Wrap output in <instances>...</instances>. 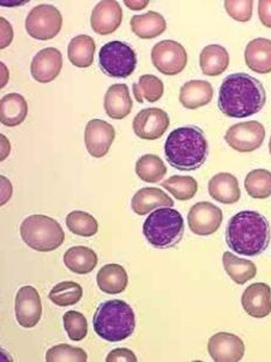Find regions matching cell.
<instances>
[{
	"label": "cell",
	"instance_id": "obj_19",
	"mask_svg": "<svg viewBox=\"0 0 271 362\" xmlns=\"http://www.w3.org/2000/svg\"><path fill=\"white\" fill-rule=\"evenodd\" d=\"M132 98L127 84H113L104 96V109L113 119H123L132 111Z\"/></svg>",
	"mask_w": 271,
	"mask_h": 362
},
{
	"label": "cell",
	"instance_id": "obj_23",
	"mask_svg": "<svg viewBox=\"0 0 271 362\" xmlns=\"http://www.w3.org/2000/svg\"><path fill=\"white\" fill-rule=\"evenodd\" d=\"M246 64L258 74L271 73V40L258 37L247 45L245 51Z\"/></svg>",
	"mask_w": 271,
	"mask_h": 362
},
{
	"label": "cell",
	"instance_id": "obj_22",
	"mask_svg": "<svg viewBox=\"0 0 271 362\" xmlns=\"http://www.w3.org/2000/svg\"><path fill=\"white\" fill-rule=\"evenodd\" d=\"M214 90L207 81H188L181 87L179 101L186 109L195 110L197 107H204L212 101Z\"/></svg>",
	"mask_w": 271,
	"mask_h": 362
},
{
	"label": "cell",
	"instance_id": "obj_34",
	"mask_svg": "<svg viewBox=\"0 0 271 362\" xmlns=\"http://www.w3.org/2000/svg\"><path fill=\"white\" fill-rule=\"evenodd\" d=\"M161 186L179 202L191 200L197 192V181L190 175H173L163 181Z\"/></svg>",
	"mask_w": 271,
	"mask_h": 362
},
{
	"label": "cell",
	"instance_id": "obj_29",
	"mask_svg": "<svg viewBox=\"0 0 271 362\" xmlns=\"http://www.w3.org/2000/svg\"><path fill=\"white\" fill-rule=\"evenodd\" d=\"M96 44L89 35H77L68 45V59L77 68L91 67L94 64Z\"/></svg>",
	"mask_w": 271,
	"mask_h": 362
},
{
	"label": "cell",
	"instance_id": "obj_36",
	"mask_svg": "<svg viewBox=\"0 0 271 362\" xmlns=\"http://www.w3.org/2000/svg\"><path fill=\"white\" fill-rule=\"evenodd\" d=\"M66 225L73 234L82 238H91L98 232L96 218L86 211H74L69 213L66 218Z\"/></svg>",
	"mask_w": 271,
	"mask_h": 362
},
{
	"label": "cell",
	"instance_id": "obj_11",
	"mask_svg": "<svg viewBox=\"0 0 271 362\" xmlns=\"http://www.w3.org/2000/svg\"><path fill=\"white\" fill-rule=\"evenodd\" d=\"M224 214L220 208L208 202L195 204L188 211V227L199 236H208L218 232Z\"/></svg>",
	"mask_w": 271,
	"mask_h": 362
},
{
	"label": "cell",
	"instance_id": "obj_9",
	"mask_svg": "<svg viewBox=\"0 0 271 362\" xmlns=\"http://www.w3.org/2000/svg\"><path fill=\"white\" fill-rule=\"evenodd\" d=\"M151 59L156 69L168 76H174L184 71L188 61L186 49L173 40H163L154 45Z\"/></svg>",
	"mask_w": 271,
	"mask_h": 362
},
{
	"label": "cell",
	"instance_id": "obj_40",
	"mask_svg": "<svg viewBox=\"0 0 271 362\" xmlns=\"http://www.w3.org/2000/svg\"><path fill=\"white\" fill-rule=\"evenodd\" d=\"M137 356L127 349H116L108 354L107 362H137Z\"/></svg>",
	"mask_w": 271,
	"mask_h": 362
},
{
	"label": "cell",
	"instance_id": "obj_25",
	"mask_svg": "<svg viewBox=\"0 0 271 362\" xmlns=\"http://www.w3.org/2000/svg\"><path fill=\"white\" fill-rule=\"evenodd\" d=\"M64 262L71 272L76 275H87L96 268L98 259L93 249L76 245L64 252Z\"/></svg>",
	"mask_w": 271,
	"mask_h": 362
},
{
	"label": "cell",
	"instance_id": "obj_10",
	"mask_svg": "<svg viewBox=\"0 0 271 362\" xmlns=\"http://www.w3.org/2000/svg\"><path fill=\"white\" fill-rule=\"evenodd\" d=\"M265 138V125L258 121L231 125L224 136L226 143L235 151L241 153H249L261 148Z\"/></svg>",
	"mask_w": 271,
	"mask_h": 362
},
{
	"label": "cell",
	"instance_id": "obj_32",
	"mask_svg": "<svg viewBox=\"0 0 271 362\" xmlns=\"http://www.w3.org/2000/svg\"><path fill=\"white\" fill-rule=\"evenodd\" d=\"M245 187L251 198L268 199L271 197V172L263 168L249 172L246 177Z\"/></svg>",
	"mask_w": 271,
	"mask_h": 362
},
{
	"label": "cell",
	"instance_id": "obj_6",
	"mask_svg": "<svg viewBox=\"0 0 271 362\" xmlns=\"http://www.w3.org/2000/svg\"><path fill=\"white\" fill-rule=\"evenodd\" d=\"M23 241L37 252H50L62 245L64 232L60 223L46 215H30L21 226Z\"/></svg>",
	"mask_w": 271,
	"mask_h": 362
},
{
	"label": "cell",
	"instance_id": "obj_18",
	"mask_svg": "<svg viewBox=\"0 0 271 362\" xmlns=\"http://www.w3.org/2000/svg\"><path fill=\"white\" fill-rule=\"evenodd\" d=\"M242 308L253 318H265L271 313V288L265 283H254L246 288Z\"/></svg>",
	"mask_w": 271,
	"mask_h": 362
},
{
	"label": "cell",
	"instance_id": "obj_13",
	"mask_svg": "<svg viewBox=\"0 0 271 362\" xmlns=\"http://www.w3.org/2000/svg\"><path fill=\"white\" fill-rule=\"evenodd\" d=\"M42 304L37 288L30 285L23 286L16 296V317L19 325L32 329L40 322Z\"/></svg>",
	"mask_w": 271,
	"mask_h": 362
},
{
	"label": "cell",
	"instance_id": "obj_46",
	"mask_svg": "<svg viewBox=\"0 0 271 362\" xmlns=\"http://www.w3.org/2000/svg\"><path fill=\"white\" fill-rule=\"evenodd\" d=\"M0 68H1V88L5 87V84L7 83V81H8V71H7L6 66L5 64H0Z\"/></svg>",
	"mask_w": 271,
	"mask_h": 362
},
{
	"label": "cell",
	"instance_id": "obj_4",
	"mask_svg": "<svg viewBox=\"0 0 271 362\" xmlns=\"http://www.w3.org/2000/svg\"><path fill=\"white\" fill-rule=\"evenodd\" d=\"M95 333L105 341H123L132 336L136 329L134 312L121 299L102 303L95 312Z\"/></svg>",
	"mask_w": 271,
	"mask_h": 362
},
{
	"label": "cell",
	"instance_id": "obj_1",
	"mask_svg": "<svg viewBox=\"0 0 271 362\" xmlns=\"http://www.w3.org/2000/svg\"><path fill=\"white\" fill-rule=\"evenodd\" d=\"M267 102L263 84L246 73L228 75L219 90V109L231 118H245L258 114Z\"/></svg>",
	"mask_w": 271,
	"mask_h": 362
},
{
	"label": "cell",
	"instance_id": "obj_17",
	"mask_svg": "<svg viewBox=\"0 0 271 362\" xmlns=\"http://www.w3.org/2000/svg\"><path fill=\"white\" fill-rule=\"evenodd\" d=\"M62 54L57 48H45L33 57L30 74L40 83H50L60 74L62 69Z\"/></svg>",
	"mask_w": 271,
	"mask_h": 362
},
{
	"label": "cell",
	"instance_id": "obj_43",
	"mask_svg": "<svg viewBox=\"0 0 271 362\" xmlns=\"http://www.w3.org/2000/svg\"><path fill=\"white\" fill-rule=\"evenodd\" d=\"M0 187H1V192H0V195H1V200H0V204L1 205H5L8 200H10L11 197H12V185H11L10 180L6 178V177H0Z\"/></svg>",
	"mask_w": 271,
	"mask_h": 362
},
{
	"label": "cell",
	"instance_id": "obj_44",
	"mask_svg": "<svg viewBox=\"0 0 271 362\" xmlns=\"http://www.w3.org/2000/svg\"><path fill=\"white\" fill-rule=\"evenodd\" d=\"M149 3H150L149 0H143V1H142V0H137V1H130V0H125V1H124V4H125V5L129 7V8H131V10L134 11L143 10V8H145V7L148 6Z\"/></svg>",
	"mask_w": 271,
	"mask_h": 362
},
{
	"label": "cell",
	"instance_id": "obj_26",
	"mask_svg": "<svg viewBox=\"0 0 271 362\" xmlns=\"http://www.w3.org/2000/svg\"><path fill=\"white\" fill-rule=\"evenodd\" d=\"M131 30L138 37L148 40L164 33L166 21L161 13L150 11L148 13L137 14L131 19Z\"/></svg>",
	"mask_w": 271,
	"mask_h": 362
},
{
	"label": "cell",
	"instance_id": "obj_35",
	"mask_svg": "<svg viewBox=\"0 0 271 362\" xmlns=\"http://www.w3.org/2000/svg\"><path fill=\"white\" fill-rule=\"evenodd\" d=\"M83 296V288L75 282H61L50 292V299L55 305L66 308L75 305Z\"/></svg>",
	"mask_w": 271,
	"mask_h": 362
},
{
	"label": "cell",
	"instance_id": "obj_16",
	"mask_svg": "<svg viewBox=\"0 0 271 362\" xmlns=\"http://www.w3.org/2000/svg\"><path fill=\"white\" fill-rule=\"evenodd\" d=\"M122 21L123 11L121 5L114 0H104L95 6L91 13V28L100 35H108L121 26Z\"/></svg>",
	"mask_w": 271,
	"mask_h": 362
},
{
	"label": "cell",
	"instance_id": "obj_31",
	"mask_svg": "<svg viewBox=\"0 0 271 362\" xmlns=\"http://www.w3.org/2000/svg\"><path fill=\"white\" fill-rule=\"evenodd\" d=\"M136 173L145 182H161L168 173L166 165L156 155L142 156L136 163Z\"/></svg>",
	"mask_w": 271,
	"mask_h": 362
},
{
	"label": "cell",
	"instance_id": "obj_3",
	"mask_svg": "<svg viewBox=\"0 0 271 362\" xmlns=\"http://www.w3.org/2000/svg\"><path fill=\"white\" fill-rule=\"evenodd\" d=\"M164 151L172 168L179 171H195L207 160V139L202 129L197 125H186L168 134Z\"/></svg>",
	"mask_w": 271,
	"mask_h": 362
},
{
	"label": "cell",
	"instance_id": "obj_45",
	"mask_svg": "<svg viewBox=\"0 0 271 362\" xmlns=\"http://www.w3.org/2000/svg\"><path fill=\"white\" fill-rule=\"evenodd\" d=\"M11 144L7 141V138L1 134V155H0V160H5L7 156L10 153Z\"/></svg>",
	"mask_w": 271,
	"mask_h": 362
},
{
	"label": "cell",
	"instance_id": "obj_39",
	"mask_svg": "<svg viewBox=\"0 0 271 362\" xmlns=\"http://www.w3.org/2000/svg\"><path fill=\"white\" fill-rule=\"evenodd\" d=\"M253 5L254 3L251 0H227L224 1V8L227 11V13L231 16L233 19L240 23H247L250 21L253 16Z\"/></svg>",
	"mask_w": 271,
	"mask_h": 362
},
{
	"label": "cell",
	"instance_id": "obj_5",
	"mask_svg": "<svg viewBox=\"0 0 271 362\" xmlns=\"http://www.w3.org/2000/svg\"><path fill=\"white\" fill-rule=\"evenodd\" d=\"M184 232L183 215L171 207L157 208L143 225L146 241L156 249L173 248L181 241Z\"/></svg>",
	"mask_w": 271,
	"mask_h": 362
},
{
	"label": "cell",
	"instance_id": "obj_15",
	"mask_svg": "<svg viewBox=\"0 0 271 362\" xmlns=\"http://www.w3.org/2000/svg\"><path fill=\"white\" fill-rule=\"evenodd\" d=\"M245 352V342L233 333H217L208 341V353L215 362L241 361Z\"/></svg>",
	"mask_w": 271,
	"mask_h": 362
},
{
	"label": "cell",
	"instance_id": "obj_42",
	"mask_svg": "<svg viewBox=\"0 0 271 362\" xmlns=\"http://www.w3.org/2000/svg\"><path fill=\"white\" fill-rule=\"evenodd\" d=\"M258 17L262 24L271 28V0L258 1Z\"/></svg>",
	"mask_w": 271,
	"mask_h": 362
},
{
	"label": "cell",
	"instance_id": "obj_2",
	"mask_svg": "<svg viewBox=\"0 0 271 362\" xmlns=\"http://www.w3.org/2000/svg\"><path fill=\"white\" fill-rule=\"evenodd\" d=\"M270 238L268 218L258 211H240L228 222L226 242L238 255H261L268 248Z\"/></svg>",
	"mask_w": 271,
	"mask_h": 362
},
{
	"label": "cell",
	"instance_id": "obj_38",
	"mask_svg": "<svg viewBox=\"0 0 271 362\" xmlns=\"http://www.w3.org/2000/svg\"><path fill=\"white\" fill-rule=\"evenodd\" d=\"M64 325L68 337L73 341H81L87 337V319L81 312H66L64 315Z\"/></svg>",
	"mask_w": 271,
	"mask_h": 362
},
{
	"label": "cell",
	"instance_id": "obj_47",
	"mask_svg": "<svg viewBox=\"0 0 271 362\" xmlns=\"http://www.w3.org/2000/svg\"><path fill=\"white\" fill-rule=\"evenodd\" d=\"M269 151H270V155H271V137H270V141H269Z\"/></svg>",
	"mask_w": 271,
	"mask_h": 362
},
{
	"label": "cell",
	"instance_id": "obj_20",
	"mask_svg": "<svg viewBox=\"0 0 271 362\" xmlns=\"http://www.w3.org/2000/svg\"><path fill=\"white\" fill-rule=\"evenodd\" d=\"M208 192L212 198L224 205H231L241 198L238 180L231 173H218L208 182Z\"/></svg>",
	"mask_w": 271,
	"mask_h": 362
},
{
	"label": "cell",
	"instance_id": "obj_37",
	"mask_svg": "<svg viewBox=\"0 0 271 362\" xmlns=\"http://www.w3.org/2000/svg\"><path fill=\"white\" fill-rule=\"evenodd\" d=\"M47 362H87L88 356L84 349L67 344H60L48 349Z\"/></svg>",
	"mask_w": 271,
	"mask_h": 362
},
{
	"label": "cell",
	"instance_id": "obj_21",
	"mask_svg": "<svg viewBox=\"0 0 271 362\" xmlns=\"http://www.w3.org/2000/svg\"><path fill=\"white\" fill-rule=\"evenodd\" d=\"M174 202L164 191L159 188H142L131 200V208L137 215L149 214L157 208L173 207Z\"/></svg>",
	"mask_w": 271,
	"mask_h": 362
},
{
	"label": "cell",
	"instance_id": "obj_7",
	"mask_svg": "<svg viewBox=\"0 0 271 362\" xmlns=\"http://www.w3.org/2000/svg\"><path fill=\"white\" fill-rule=\"evenodd\" d=\"M98 64L109 78H127L136 69L137 55L127 42L110 41L100 48Z\"/></svg>",
	"mask_w": 271,
	"mask_h": 362
},
{
	"label": "cell",
	"instance_id": "obj_27",
	"mask_svg": "<svg viewBox=\"0 0 271 362\" xmlns=\"http://www.w3.org/2000/svg\"><path fill=\"white\" fill-rule=\"evenodd\" d=\"M129 277L125 269L120 264H107L98 274V285L100 291L108 295H118L127 288Z\"/></svg>",
	"mask_w": 271,
	"mask_h": 362
},
{
	"label": "cell",
	"instance_id": "obj_8",
	"mask_svg": "<svg viewBox=\"0 0 271 362\" xmlns=\"http://www.w3.org/2000/svg\"><path fill=\"white\" fill-rule=\"evenodd\" d=\"M26 30L30 37L40 41L54 39L60 33L62 16L57 7L41 4L34 7L26 18Z\"/></svg>",
	"mask_w": 271,
	"mask_h": 362
},
{
	"label": "cell",
	"instance_id": "obj_41",
	"mask_svg": "<svg viewBox=\"0 0 271 362\" xmlns=\"http://www.w3.org/2000/svg\"><path fill=\"white\" fill-rule=\"evenodd\" d=\"M0 48L4 49L13 40V28L5 18H0Z\"/></svg>",
	"mask_w": 271,
	"mask_h": 362
},
{
	"label": "cell",
	"instance_id": "obj_28",
	"mask_svg": "<svg viewBox=\"0 0 271 362\" xmlns=\"http://www.w3.org/2000/svg\"><path fill=\"white\" fill-rule=\"evenodd\" d=\"M229 66V54L220 45H209L200 54V68L207 76L224 74Z\"/></svg>",
	"mask_w": 271,
	"mask_h": 362
},
{
	"label": "cell",
	"instance_id": "obj_12",
	"mask_svg": "<svg viewBox=\"0 0 271 362\" xmlns=\"http://www.w3.org/2000/svg\"><path fill=\"white\" fill-rule=\"evenodd\" d=\"M132 127L137 137L145 141H156L168 130L170 117L161 107H148L136 115Z\"/></svg>",
	"mask_w": 271,
	"mask_h": 362
},
{
	"label": "cell",
	"instance_id": "obj_14",
	"mask_svg": "<svg viewBox=\"0 0 271 362\" xmlns=\"http://www.w3.org/2000/svg\"><path fill=\"white\" fill-rule=\"evenodd\" d=\"M116 137L114 127L102 121L91 119L84 130V143L91 157L102 158L107 155Z\"/></svg>",
	"mask_w": 271,
	"mask_h": 362
},
{
	"label": "cell",
	"instance_id": "obj_30",
	"mask_svg": "<svg viewBox=\"0 0 271 362\" xmlns=\"http://www.w3.org/2000/svg\"><path fill=\"white\" fill-rule=\"evenodd\" d=\"M222 263L227 275L235 284L243 285L256 277L258 268L249 259H240L231 252H226L222 255Z\"/></svg>",
	"mask_w": 271,
	"mask_h": 362
},
{
	"label": "cell",
	"instance_id": "obj_33",
	"mask_svg": "<svg viewBox=\"0 0 271 362\" xmlns=\"http://www.w3.org/2000/svg\"><path fill=\"white\" fill-rule=\"evenodd\" d=\"M164 94V83L154 75H143L137 83L134 84V95L137 102L143 103L144 100L154 103L159 101Z\"/></svg>",
	"mask_w": 271,
	"mask_h": 362
},
{
	"label": "cell",
	"instance_id": "obj_24",
	"mask_svg": "<svg viewBox=\"0 0 271 362\" xmlns=\"http://www.w3.org/2000/svg\"><path fill=\"white\" fill-rule=\"evenodd\" d=\"M28 105L24 96L11 93L1 98L0 102V121L6 127H18L26 119Z\"/></svg>",
	"mask_w": 271,
	"mask_h": 362
}]
</instances>
